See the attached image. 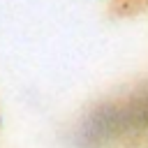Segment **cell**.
Segmentation results:
<instances>
[{
    "label": "cell",
    "mask_w": 148,
    "mask_h": 148,
    "mask_svg": "<svg viewBox=\"0 0 148 148\" xmlns=\"http://www.w3.org/2000/svg\"><path fill=\"white\" fill-rule=\"evenodd\" d=\"M106 14L111 18H136L148 14V0H106Z\"/></svg>",
    "instance_id": "cell-1"
}]
</instances>
